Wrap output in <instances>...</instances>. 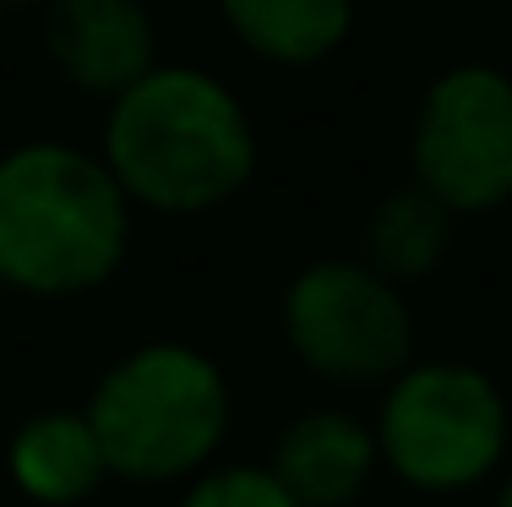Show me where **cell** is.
<instances>
[{
	"instance_id": "9",
	"label": "cell",
	"mask_w": 512,
	"mask_h": 507,
	"mask_svg": "<svg viewBox=\"0 0 512 507\" xmlns=\"http://www.w3.org/2000/svg\"><path fill=\"white\" fill-rule=\"evenodd\" d=\"M6 464L22 497L44 507H77L109 480L88 409H39V415H28L11 437Z\"/></svg>"
},
{
	"instance_id": "12",
	"label": "cell",
	"mask_w": 512,
	"mask_h": 507,
	"mask_svg": "<svg viewBox=\"0 0 512 507\" xmlns=\"http://www.w3.org/2000/svg\"><path fill=\"white\" fill-rule=\"evenodd\" d=\"M180 507H300V502L267 469L229 464V469H213V475H197V486L186 491Z\"/></svg>"
},
{
	"instance_id": "5",
	"label": "cell",
	"mask_w": 512,
	"mask_h": 507,
	"mask_svg": "<svg viewBox=\"0 0 512 507\" xmlns=\"http://www.w3.org/2000/svg\"><path fill=\"white\" fill-rule=\"evenodd\" d=\"M284 338L322 382H393L409 371L414 317L371 262H311L284 289Z\"/></svg>"
},
{
	"instance_id": "14",
	"label": "cell",
	"mask_w": 512,
	"mask_h": 507,
	"mask_svg": "<svg viewBox=\"0 0 512 507\" xmlns=\"http://www.w3.org/2000/svg\"><path fill=\"white\" fill-rule=\"evenodd\" d=\"M496 507H512V475H507V486H502V497H496Z\"/></svg>"
},
{
	"instance_id": "4",
	"label": "cell",
	"mask_w": 512,
	"mask_h": 507,
	"mask_svg": "<svg viewBox=\"0 0 512 507\" xmlns=\"http://www.w3.org/2000/svg\"><path fill=\"white\" fill-rule=\"evenodd\" d=\"M382 464L414 491H469L507 453V398L485 371L425 360L393 377L376 420Z\"/></svg>"
},
{
	"instance_id": "11",
	"label": "cell",
	"mask_w": 512,
	"mask_h": 507,
	"mask_svg": "<svg viewBox=\"0 0 512 507\" xmlns=\"http://www.w3.org/2000/svg\"><path fill=\"white\" fill-rule=\"evenodd\" d=\"M453 219L442 197L409 180V186L387 191L371 208V224H365V262H371L382 279L404 284V279H425L431 268H442L447 246H453Z\"/></svg>"
},
{
	"instance_id": "3",
	"label": "cell",
	"mask_w": 512,
	"mask_h": 507,
	"mask_svg": "<svg viewBox=\"0 0 512 507\" xmlns=\"http://www.w3.org/2000/svg\"><path fill=\"white\" fill-rule=\"evenodd\" d=\"M109 475L164 486L202 475L229 431V382L191 344H142L88 398Z\"/></svg>"
},
{
	"instance_id": "6",
	"label": "cell",
	"mask_w": 512,
	"mask_h": 507,
	"mask_svg": "<svg viewBox=\"0 0 512 507\" xmlns=\"http://www.w3.org/2000/svg\"><path fill=\"white\" fill-rule=\"evenodd\" d=\"M414 180L453 213L512 202V77L496 66H453L414 115Z\"/></svg>"
},
{
	"instance_id": "8",
	"label": "cell",
	"mask_w": 512,
	"mask_h": 507,
	"mask_svg": "<svg viewBox=\"0 0 512 507\" xmlns=\"http://www.w3.org/2000/svg\"><path fill=\"white\" fill-rule=\"evenodd\" d=\"M376 464H382V448L371 426H360L344 409H311L278 431L267 475L300 507H349L371 486Z\"/></svg>"
},
{
	"instance_id": "2",
	"label": "cell",
	"mask_w": 512,
	"mask_h": 507,
	"mask_svg": "<svg viewBox=\"0 0 512 507\" xmlns=\"http://www.w3.org/2000/svg\"><path fill=\"white\" fill-rule=\"evenodd\" d=\"M131 197L104 153L28 142L0 159V284L88 295L126 262Z\"/></svg>"
},
{
	"instance_id": "13",
	"label": "cell",
	"mask_w": 512,
	"mask_h": 507,
	"mask_svg": "<svg viewBox=\"0 0 512 507\" xmlns=\"http://www.w3.org/2000/svg\"><path fill=\"white\" fill-rule=\"evenodd\" d=\"M33 6H50V0H0V17H17V11H33Z\"/></svg>"
},
{
	"instance_id": "7",
	"label": "cell",
	"mask_w": 512,
	"mask_h": 507,
	"mask_svg": "<svg viewBox=\"0 0 512 507\" xmlns=\"http://www.w3.org/2000/svg\"><path fill=\"white\" fill-rule=\"evenodd\" d=\"M44 50L71 88L99 99H120L158 66L153 17L142 0H50Z\"/></svg>"
},
{
	"instance_id": "15",
	"label": "cell",
	"mask_w": 512,
	"mask_h": 507,
	"mask_svg": "<svg viewBox=\"0 0 512 507\" xmlns=\"http://www.w3.org/2000/svg\"><path fill=\"white\" fill-rule=\"evenodd\" d=\"M0 289H6V284H0Z\"/></svg>"
},
{
	"instance_id": "1",
	"label": "cell",
	"mask_w": 512,
	"mask_h": 507,
	"mask_svg": "<svg viewBox=\"0 0 512 507\" xmlns=\"http://www.w3.org/2000/svg\"><path fill=\"white\" fill-rule=\"evenodd\" d=\"M104 164L153 213L224 208L256 169V131L240 99L197 66H153L109 99Z\"/></svg>"
},
{
	"instance_id": "10",
	"label": "cell",
	"mask_w": 512,
	"mask_h": 507,
	"mask_svg": "<svg viewBox=\"0 0 512 507\" xmlns=\"http://www.w3.org/2000/svg\"><path fill=\"white\" fill-rule=\"evenodd\" d=\"M218 6L229 33L273 66L327 60L355 22V0H218Z\"/></svg>"
}]
</instances>
